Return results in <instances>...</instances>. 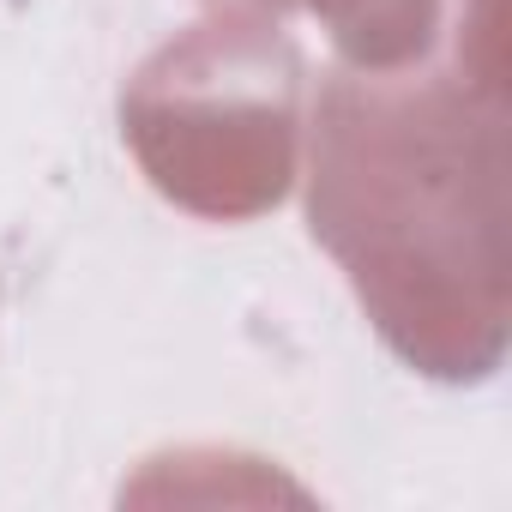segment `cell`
I'll return each instance as SVG.
<instances>
[{"mask_svg": "<svg viewBox=\"0 0 512 512\" xmlns=\"http://www.w3.org/2000/svg\"><path fill=\"white\" fill-rule=\"evenodd\" d=\"M308 235L380 344L440 380H494L512 344V151L494 55L446 73L332 67L314 103Z\"/></svg>", "mask_w": 512, "mask_h": 512, "instance_id": "6da1fadb", "label": "cell"}, {"mask_svg": "<svg viewBox=\"0 0 512 512\" xmlns=\"http://www.w3.org/2000/svg\"><path fill=\"white\" fill-rule=\"evenodd\" d=\"M302 85V49L278 13L211 0L121 85V139L169 205L205 223H253L296 187Z\"/></svg>", "mask_w": 512, "mask_h": 512, "instance_id": "7a4b0ae2", "label": "cell"}, {"mask_svg": "<svg viewBox=\"0 0 512 512\" xmlns=\"http://www.w3.org/2000/svg\"><path fill=\"white\" fill-rule=\"evenodd\" d=\"M260 13H308L338 49V67L356 73H398L428 61L440 37V7L446 0H247Z\"/></svg>", "mask_w": 512, "mask_h": 512, "instance_id": "3957f363", "label": "cell"}]
</instances>
